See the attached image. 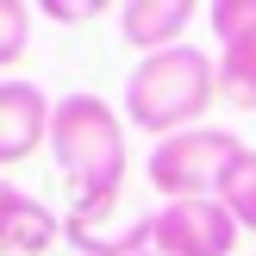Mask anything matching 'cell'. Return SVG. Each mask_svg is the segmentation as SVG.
<instances>
[{
	"label": "cell",
	"mask_w": 256,
	"mask_h": 256,
	"mask_svg": "<svg viewBox=\"0 0 256 256\" xmlns=\"http://www.w3.org/2000/svg\"><path fill=\"white\" fill-rule=\"evenodd\" d=\"M62 238H69L82 256H144L150 238H156V212H132V219H62Z\"/></svg>",
	"instance_id": "9c48e42d"
},
{
	"label": "cell",
	"mask_w": 256,
	"mask_h": 256,
	"mask_svg": "<svg viewBox=\"0 0 256 256\" xmlns=\"http://www.w3.org/2000/svg\"><path fill=\"white\" fill-rule=\"evenodd\" d=\"M212 100H219V56H206L194 44L156 50L125 75V119L138 132H150L156 144L175 132H194Z\"/></svg>",
	"instance_id": "7a4b0ae2"
},
{
	"label": "cell",
	"mask_w": 256,
	"mask_h": 256,
	"mask_svg": "<svg viewBox=\"0 0 256 256\" xmlns=\"http://www.w3.org/2000/svg\"><path fill=\"white\" fill-rule=\"evenodd\" d=\"M56 238H62V219L38 194L0 175V256H44Z\"/></svg>",
	"instance_id": "52a82bcc"
},
{
	"label": "cell",
	"mask_w": 256,
	"mask_h": 256,
	"mask_svg": "<svg viewBox=\"0 0 256 256\" xmlns=\"http://www.w3.org/2000/svg\"><path fill=\"white\" fill-rule=\"evenodd\" d=\"M244 156V144H238V132H225V125H194V132H175L162 138L156 150H150V188H156L162 200H219V182L225 169Z\"/></svg>",
	"instance_id": "3957f363"
},
{
	"label": "cell",
	"mask_w": 256,
	"mask_h": 256,
	"mask_svg": "<svg viewBox=\"0 0 256 256\" xmlns=\"http://www.w3.org/2000/svg\"><path fill=\"white\" fill-rule=\"evenodd\" d=\"M32 12H44L50 25H82V19H94V12H119V6H106V0H38Z\"/></svg>",
	"instance_id": "7c38bea8"
},
{
	"label": "cell",
	"mask_w": 256,
	"mask_h": 256,
	"mask_svg": "<svg viewBox=\"0 0 256 256\" xmlns=\"http://www.w3.org/2000/svg\"><path fill=\"white\" fill-rule=\"evenodd\" d=\"M50 112H56V100L38 82H25V75L0 82V169H12L38 144H50Z\"/></svg>",
	"instance_id": "8992f818"
},
{
	"label": "cell",
	"mask_w": 256,
	"mask_h": 256,
	"mask_svg": "<svg viewBox=\"0 0 256 256\" xmlns=\"http://www.w3.org/2000/svg\"><path fill=\"white\" fill-rule=\"evenodd\" d=\"M144 256H150V250H144Z\"/></svg>",
	"instance_id": "4fadbf2b"
},
{
	"label": "cell",
	"mask_w": 256,
	"mask_h": 256,
	"mask_svg": "<svg viewBox=\"0 0 256 256\" xmlns=\"http://www.w3.org/2000/svg\"><path fill=\"white\" fill-rule=\"evenodd\" d=\"M219 206L238 219V232H256V150L244 144V156L225 169V182H219Z\"/></svg>",
	"instance_id": "30bf717a"
},
{
	"label": "cell",
	"mask_w": 256,
	"mask_h": 256,
	"mask_svg": "<svg viewBox=\"0 0 256 256\" xmlns=\"http://www.w3.org/2000/svg\"><path fill=\"white\" fill-rule=\"evenodd\" d=\"M50 156L75 219H112L125 188V119L100 94H62L50 112Z\"/></svg>",
	"instance_id": "6da1fadb"
},
{
	"label": "cell",
	"mask_w": 256,
	"mask_h": 256,
	"mask_svg": "<svg viewBox=\"0 0 256 256\" xmlns=\"http://www.w3.org/2000/svg\"><path fill=\"white\" fill-rule=\"evenodd\" d=\"M206 25L219 38V94L238 112H256V0H212Z\"/></svg>",
	"instance_id": "5b68a950"
},
{
	"label": "cell",
	"mask_w": 256,
	"mask_h": 256,
	"mask_svg": "<svg viewBox=\"0 0 256 256\" xmlns=\"http://www.w3.org/2000/svg\"><path fill=\"white\" fill-rule=\"evenodd\" d=\"M188 19H194L188 0H125L119 6V38L132 50H144V56H156V50L188 44Z\"/></svg>",
	"instance_id": "ba28073f"
},
{
	"label": "cell",
	"mask_w": 256,
	"mask_h": 256,
	"mask_svg": "<svg viewBox=\"0 0 256 256\" xmlns=\"http://www.w3.org/2000/svg\"><path fill=\"white\" fill-rule=\"evenodd\" d=\"M238 219L219 200H162L156 206V238L150 256H232Z\"/></svg>",
	"instance_id": "277c9868"
},
{
	"label": "cell",
	"mask_w": 256,
	"mask_h": 256,
	"mask_svg": "<svg viewBox=\"0 0 256 256\" xmlns=\"http://www.w3.org/2000/svg\"><path fill=\"white\" fill-rule=\"evenodd\" d=\"M25 44H32V6L25 0H0V69H12L25 56Z\"/></svg>",
	"instance_id": "8fae6325"
}]
</instances>
